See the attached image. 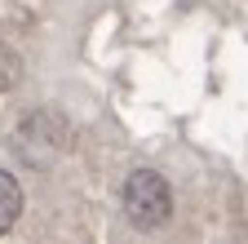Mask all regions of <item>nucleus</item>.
<instances>
[{"instance_id": "f257e3e1", "label": "nucleus", "mask_w": 248, "mask_h": 244, "mask_svg": "<svg viewBox=\"0 0 248 244\" xmlns=\"http://www.w3.org/2000/svg\"><path fill=\"white\" fill-rule=\"evenodd\" d=\"M120 204H124V218L138 231H160L173 218V191H169V182L155 169H133L124 178Z\"/></svg>"}, {"instance_id": "f03ea898", "label": "nucleus", "mask_w": 248, "mask_h": 244, "mask_svg": "<svg viewBox=\"0 0 248 244\" xmlns=\"http://www.w3.org/2000/svg\"><path fill=\"white\" fill-rule=\"evenodd\" d=\"M22 218V187H18V178L0 169V235L14 231V222Z\"/></svg>"}, {"instance_id": "7ed1b4c3", "label": "nucleus", "mask_w": 248, "mask_h": 244, "mask_svg": "<svg viewBox=\"0 0 248 244\" xmlns=\"http://www.w3.org/2000/svg\"><path fill=\"white\" fill-rule=\"evenodd\" d=\"M22 80V58L9 49V45H0V94H5V89H14Z\"/></svg>"}]
</instances>
